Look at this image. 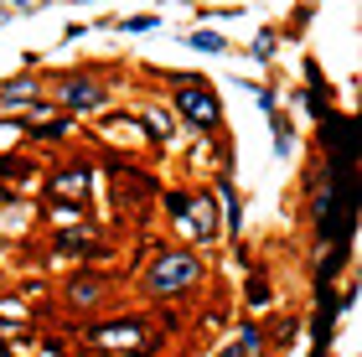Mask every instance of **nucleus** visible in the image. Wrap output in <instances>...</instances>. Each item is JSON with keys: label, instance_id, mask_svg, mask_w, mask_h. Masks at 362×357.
I'll return each mask as SVG.
<instances>
[{"label": "nucleus", "instance_id": "nucleus-1", "mask_svg": "<svg viewBox=\"0 0 362 357\" xmlns=\"http://www.w3.org/2000/svg\"><path fill=\"white\" fill-rule=\"evenodd\" d=\"M88 357H156L151 316H114V321H83Z\"/></svg>", "mask_w": 362, "mask_h": 357}, {"label": "nucleus", "instance_id": "nucleus-2", "mask_svg": "<svg viewBox=\"0 0 362 357\" xmlns=\"http://www.w3.org/2000/svg\"><path fill=\"white\" fill-rule=\"evenodd\" d=\"M197 280H202V259L192 249H160L140 269V295L145 300H181Z\"/></svg>", "mask_w": 362, "mask_h": 357}, {"label": "nucleus", "instance_id": "nucleus-3", "mask_svg": "<svg viewBox=\"0 0 362 357\" xmlns=\"http://www.w3.org/2000/svg\"><path fill=\"white\" fill-rule=\"evenodd\" d=\"M171 115L187 124V129H202V135H212V129L223 124V104H218V93H212L202 78H176Z\"/></svg>", "mask_w": 362, "mask_h": 357}, {"label": "nucleus", "instance_id": "nucleus-4", "mask_svg": "<svg viewBox=\"0 0 362 357\" xmlns=\"http://www.w3.org/2000/svg\"><path fill=\"white\" fill-rule=\"evenodd\" d=\"M109 104V88L93 78V68H78V73H62L57 78V109L68 115H93V109Z\"/></svg>", "mask_w": 362, "mask_h": 357}, {"label": "nucleus", "instance_id": "nucleus-5", "mask_svg": "<svg viewBox=\"0 0 362 357\" xmlns=\"http://www.w3.org/2000/svg\"><path fill=\"white\" fill-rule=\"evenodd\" d=\"M88 187H93V166H88V160H68V166H57L52 182H47V202L83 207L88 202Z\"/></svg>", "mask_w": 362, "mask_h": 357}, {"label": "nucleus", "instance_id": "nucleus-6", "mask_svg": "<svg viewBox=\"0 0 362 357\" xmlns=\"http://www.w3.org/2000/svg\"><path fill=\"white\" fill-rule=\"evenodd\" d=\"M176 228L192 243H212L218 238V202H212L207 192H192V202H187V213L176 218Z\"/></svg>", "mask_w": 362, "mask_h": 357}, {"label": "nucleus", "instance_id": "nucleus-7", "mask_svg": "<svg viewBox=\"0 0 362 357\" xmlns=\"http://www.w3.org/2000/svg\"><path fill=\"white\" fill-rule=\"evenodd\" d=\"M109 295V280L104 274H93V269H83V274H73L68 285H62V300L73 305V311H93L98 300Z\"/></svg>", "mask_w": 362, "mask_h": 357}, {"label": "nucleus", "instance_id": "nucleus-8", "mask_svg": "<svg viewBox=\"0 0 362 357\" xmlns=\"http://www.w3.org/2000/svg\"><path fill=\"white\" fill-rule=\"evenodd\" d=\"M104 243H98L88 228H57L52 233V259H98Z\"/></svg>", "mask_w": 362, "mask_h": 357}, {"label": "nucleus", "instance_id": "nucleus-9", "mask_svg": "<svg viewBox=\"0 0 362 357\" xmlns=\"http://www.w3.org/2000/svg\"><path fill=\"white\" fill-rule=\"evenodd\" d=\"M37 93H42V83H37V73L6 78V83H0V109H26V104H37Z\"/></svg>", "mask_w": 362, "mask_h": 357}, {"label": "nucleus", "instance_id": "nucleus-10", "mask_svg": "<svg viewBox=\"0 0 362 357\" xmlns=\"http://www.w3.org/2000/svg\"><path fill=\"white\" fill-rule=\"evenodd\" d=\"M171 109H140V129H145V135H151L156 145H166L171 140Z\"/></svg>", "mask_w": 362, "mask_h": 357}, {"label": "nucleus", "instance_id": "nucleus-11", "mask_svg": "<svg viewBox=\"0 0 362 357\" xmlns=\"http://www.w3.org/2000/svg\"><path fill=\"white\" fill-rule=\"evenodd\" d=\"M218 202H223V213H228V233H238L243 228V202H238V192H233V182H218Z\"/></svg>", "mask_w": 362, "mask_h": 357}, {"label": "nucleus", "instance_id": "nucleus-12", "mask_svg": "<svg viewBox=\"0 0 362 357\" xmlns=\"http://www.w3.org/2000/svg\"><path fill=\"white\" fill-rule=\"evenodd\" d=\"M181 42L197 47V52H228V37H223V31H181Z\"/></svg>", "mask_w": 362, "mask_h": 357}, {"label": "nucleus", "instance_id": "nucleus-13", "mask_svg": "<svg viewBox=\"0 0 362 357\" xmlns=\"http://www.w3.org/2000/svg\"><path fill=\"white\" fill-rule=\"evenodd\" d=\"M238 352H243V357H259V352H264V327H259V321H243V327H238Z\"/></svg>", "mask_w": 362, "mask_h": 357}, {"label": "nucleus", "instance_id": "nucleus-14", "mask_svg": "<svg viewBox=\"0 0 362 357\" xmlns=\"http://www.w3.org/2000/svg\"><path fill=\"white\" fill-rule=\"evenodd\" d=\"M269 295H274L269 274H264V269H249V305H254V311H264V305H269Z\"/></svg>", "mask_w": 362, "mask_h": 357}, {"label": "nucleus", "instance_id": "nucleus-15", "mask_svg": "<svg viewBox=\"0 0 362 357\" xmlns=\"http://www.w3.org/2000/svg\"><path fill=\"white\" fill-rule=\"evenodd\" d=\"M269 129H274V151H279V156H290V145H295V135H290V119L279 115V109H269Z\"/></svg>", "mask_w": 362, "mask_h": 357}, {"label": "nucleus", "instance_id": "nucleus-16", "mask_svg": "<svg viewBox=\"0 0 362 357\" xmlns=\"http://www.w3.org/2000/svg\"><path fill=\"white\" fill-rule=\"evenodd\" d=\"M160 26V16L156 11H145V16H129V21H119V31H129V37H145V31H156Z\"/></svg>", "mask_w": 362, "mask_h": 357}, {"label": "nucleus", "instance_id": "nucleus-17", "mask_svg": "<svg viewBox=\"0 0 362 357\" xmlns=\"http://www.w3.org/2000/svg\"><path fill=\"white\" fill-rule=\"evenodd\" d=\"M0 176H21V182H26V176H37V166H31L26 156L16 160V156H6V151H0Z\"/></svg>", "mask_w": 362, "mask_h": 357}, {"label": "nucleus", "instance_id": "nucleus-18", "mask_svg": "<svg viewBox=\"0 0 362 357\" xmlns=\"http://www.w3.org/2000/svg\"><path fill=\"white\" fill-rule=\"evenodd\" d=\"M47 213H52V223H78V218H83V207H68V202H47Z\"/></svg>", "mask_w": 362, "mask_h": 357}, {"label": "nucleus", "instance_id": "nucleus-19", "mask_svg": "<svg viewBox=\"0 0 362 357\" xmlns=\"http://www.w3.org/2000/svg\"><path fill=\"white\" fill-rule=\"evenodd\" d=\"M187 202H192V192H166V213H171V218L187 213Z\"/></svg>", "mask_w": 362, "mask_h": 357}, {"label": "nucleus", "instance_id": "nucleus-20", "mask_svg": "<svg viewBox=\"0 0 362 357\" xmlns=\"http://www.w3.org/2000/svg\"><path fill=\"white\" fill-rule=\"evenodd\" d=\"M249 52H254L259 62H264V57H274V37H254V47H249Z\"/></svg>", "mask_w": 362, "mask_h": 357}, {"label": "nucleus", "instance_id": "nucleus-21", "mask_svg": "<svg viewBox=\"0 0 362 357\" xmlns=\"http://www.w3.org/2000/svg\"><path fill=\"white\" fill-rule=\"evenodd\" d=\"M11 6H26V0H11Z\"/></svg>", "mask_w": 362, "mask_h": 357}, {"label": "nucleus", "instance_id": "nucleus-22", "mask_svg": "<svg viewBox=\"0 0 362 357\" xmlns=\"http://www.w3.org/2000/svg\"><path fill=\"white\" fill-rule=\"evenodd\" d=\"M73 6H83V0H73Z\"/></svg>", "mask_w": 362, "mask_h": 357}]
</instances>
